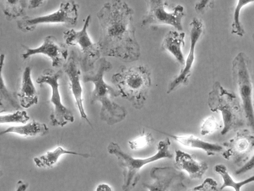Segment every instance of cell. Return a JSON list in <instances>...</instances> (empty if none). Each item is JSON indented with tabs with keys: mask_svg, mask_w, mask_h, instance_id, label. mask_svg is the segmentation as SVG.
<instances>
[{
	"mask_svg": "<svg viewBox=\"0 0 254 191\" xmlns=\"http://www.w3.org/2000/svg\"><path fill=\"white\" fill-rule=\"evenodd\" d=\"M133 13L123 0H111L97 12L100 34L97 43L102 55L126 63L139 59L141 51L135 37Z\"/></svg>",
	"mask_w": 254,
	"mask_h": 191,
	"instance_id": "cell-1",
	"label": "cell"
},
{
	"mask_svg": "<svg viewBox=\"0 0 254 191\" xmlns=\"http://www.w3.org/2000/svg\"><path fill=\"white\" fill-rule=\"evenodd\" d=\"M95 72L85 73L82 77L84 83L91 82L94 88L91 93V103L98 101L101 103L100 119L109 125H113L124 120L127 115L126 108L120 105L113 99L120 96L119 92L107 84L105 74L112 69V64L105 57L100 58L97 62Z\"/></svg>",
	"mask_w": 254,
	"mask_h": 191,
	"instance_id": "cell-2",
	"label": "cell"
},
{
	"mask_svg": "<svg viewBox=\"0 0 254 191\" xmlns=\"http://www.w3.org/2000/svg\"><path fill=\"white\" fill-rule=\"evenodd\" d=\"M111 81L120 96L134 108L140 109L144 106L151 85V73L147 67L122 65L119 71L113 75Z\"/></svg>",
	"mask_w": 254,
	"mask_h": 191,
	"instance_id": "cell-3",
	"label": "cell"
},
{
	"mask_svg": "<svg viewBox=\"0 0 254 191\" xmlns=\"http://www.w3.org/2000/svg\"><path fill=\"white\" fill-rule=\"evenodd\" d=\"M171 144L169 138H166L158 143L154 154L146 158H135L124 151L118 143L110 142L107 150L116 157L118 165L123 170L122 190H129L136 185L140 178V171L143 166L163 159L172 158L173 155L170 150Z\"/></svg>",
	"mask_w": 254,
	"mask_h": 191,
	"instance_id": "cell-4",
	"label": "cell"
},
{
	"mask_svg": "<svg viewBox=\"0 0 254 191\" xmlns=\"http://www.w3.org/2000/svg\"><path fill=\"white\" fill-rule=\"evenodd\" d=\"M207 103L212 112H219L222 115V135L244 125L245 117L240 98L223 87L219 82L214 83L208 94Z\"/></svg>",
	"mask_w": 254,
	"mask_h": 191,
	"instance_id": "cell-5",
	"label": "cell"
},
{
	"mask_svg": "<svg viewBox=\"0 0 254 191\" xmlns=\"http://www.w3.org/2000/svg\"><path fill=\"white\" fill-rule=\"evenodd\" d=\"M251 68V60L243 52L238 53L232 61L233 79L237 86L247 124L254 132V84Z\"/></svg>",
	"mask_w": 254,
	"mask_h": 191,
	"instance_id": "cell-6",
	"label": "cell"
},
{
	"mask_svg": "<svg viewBox=\"0 0 254 191\" xmlns=\"http://www.w3.org/2000/svg\"><path fill=\"white\" fill-rule=\"evenodd\" d=\"M91 18L90 15L86 17L80 30L71 28L63 33V38L67 45L79 47L78 61L81 70L85 73L93 72L95 64L102 55L98 43L92 41L87 32Z\"/></svg>",
	"mask_w": 254,
	"mask_h": 191,
	"instance_id": "cell-7",
	"label": "cell"
},
{
	"mask_svg": "<svg viewBox=\"0 0 254 191\" xmlns=\"http://www.w3.org/2000/svg\"><path fill=\"white\" fill-rule=\"evenodd\" d=\"M79 7L74 0H65L61 3L56 11L51 13L37 16H23L17 21V26L23 32L32 31L41 24H60L73 27L77 22Z\"/></svg>",
	"mask_w": 254,
	"mask_h": 191,
	"instance_id": "cell-8",
	"label": "cell"
},
{
	"mask_svg": "<svg viewBox=\"0 0 254 191\" xmlns=\"http://www.w3.org/2000/svg\"><path fill=\"white\" fill-rule=\"evenodd\" d=\"M63 74L62 70L55 71L52 69H46L36 80L37 84H47L51 87L50 101L53 109L49 117L50 123L53 126L61 127L74 121L73 113L64 105L61 100L59 81Z\"/></svg>",
	"mask_w": 254,
	"mask_h": 191,
	"instance_id": "cell-9",
	"label": "cell"
},
{
	"mask_svg": "<svg viewBox=\"0 0 254 191\" xmlns=\"http://www.w3.org/2000/svg\"><path fill=\"white\" fill-rule=\"evenodd\" d=\"M147 11L141 20V26L167 25L175 30H183L182 20L185 16L184 7L178 4L169 11L167 9L169 0H144Z\"/></svg>",
	"mask_w": 254,
	"mask_h": 191,
	"instance_id": "cell-10",
	"label": "cell"
},
{
	"mask_svg": "<svg viewBox=\"0 0 254 191\" xmlns=\"http://www.w3.org/2000/svg\"><path fill=\"white\" fill-rule=\"evenodd\" d=\"M222 146L223 157L241 167L249 160L254 150V132L248 128L240 129L232 138L224 142Z\"/></svg>",
	"mask_w": 254,
	"mask_h": 191,
	"instance_id": "cell-11",
	"label": "cell"
},
{
	"mask_svg": "<svg viewBox=\"0 0 254 191\" xmlns=\"http://www.w3.org/2000/svg\"><path fill=\"white\" fill-rule=\"evenodd\" d=\"M190 47L185 59V64L179 73L169 83L167 91L170 94L178 87L188 83L191 74L192 66L195 59V50L200 38L204 33V26L201 19L194 17L189 25Z\"/></svg>",
	"mask_w": 254,
	"mask_h": 191,
	"instance_id": "cell-12",
	"label": "cell"
},
{
	"mask_svg": "<svg viewBox=\"0 0 254 191\" xmlns=\"http://www.w3.org/2000/svg\"><path fill=\"white\" fill-rule=\"evenodd\" d=\"M181 170L176 167H154L150 172L153 182L143 184V187L149 191H180L187 190L184 183L185 176Z\"/></svg>",
	"mask_w": 254,
	"mask_h": 191,
	"instance_id": "cell-13",
	"label": "cell"
},
{
	"mask_svg": "<svg viewBox=\"0 0 254 191\" xmlns=\"http://www.w3.org/2000/svg\"><path fill=\"white\" fill-rule=\"evenodd\" d=\"M65 44L59 41L55 36L48 35L38 47L31 48L22 45L25 51L21 56L23 59L26 60L33 55L42 54L51 59L52 67L59 68L64 66L69 55Z\"/></svg>",
	"mask_w": 254,
	"mask_h": 191,
	"instance_id": "cell-14",
	"label": "cell"
},
{
	"mask_svg": "<svg viewBox=\"0 0 254 191\" xmlns=\"http://www.w3.org/2000/svg\"><path fill=\"white\" fill-rule=\"evenodd\" d=\"M63 67L64 72L68 79L69 88L80 117L85 119L92 127L83 106V89L81 84V69L77 55L74 51L70 52L68 58Z\"/></svg>",
	"mask_w": 254,
	"mask_h": 191,
	"instance_id": "cell-15",
	"label": "cell"
},
{
	"mask_svg": "<svg viewBox=\"0 0 254 191\" xmlns=\"http://www.w3.org/2000/svg\"><path fill=\"white\" fill-rule=\"evenodd\" d=\"M175 166L187 172L192 180H200L208 169L207 163L195 159L191 155L179 149L175 150Z\"/></svg>",
	"mask_w": 254,
	"mask_h": 191,
	"instance_id": "cell-16",
	"label": "cell"
},
{
	"mask_svg": "<svg viewBox=\"0 0 254 191\" xmlns=\"http://www.w3.org/2000/svg\"><path fill=\"white\" fill-rule=\"evenodd\" d=\"M161 133L168 135L183 146L195 149L201 150L208 156H213L223 151L222 145L211 143L193 135H176L155 129Z\"/></svg>",
	"mask_w": 254,
	"mask_h": 191,
	"instance_id": "cell-17",
	"label": "cell"
},
{
	"mask_svg": "<svg viewBox=\"0 0 254 191\" xmlns=\"http://www.w3.org/2000/svg\"><path fill=\"white\" fill-rule=\"evenodd\" d=\"M17 96L21 107L29 108L38 103V93L32 81L31 68L29 66L26 67L23 70Z\"/></svg>",
	"mask_w": 254,
	"mask_h": 191,
	"instance_id": "cell-18",
	"label": "cell"
},
{
	"mask_svg": "<svg viewBox=\"0 0 254 191\" xmlns=\"http://www.w3.org/2000/svg\"><path fill=\"white\" fill-rule=\"evenodd\" d=\"M185 33L177 30H170L166 34L161 44V49L170 53L177 62L184 66L185 58L182 51L185 46Z\"/></svg>",
	"mask_w": 254,
	"mask_h": 191,
	"instance_id": "cell-19",
	"label": "cell"
},
{
	"mask_svg": "<svg viewBox=\"0 0 254 191\" xmlns=\"http://www.w3.org/2000/svg\"><path fill=\"white\" fill-rule=\"evenodd\" d=\"M49 132V129L45 123L33 120L23 125L10 126L0 131V135L14 133L23 137H33L45 135Z\"/></svg>",
	"mask_w": 254,
	"mask_h": 191,
	"instance_id": "cell-20",
	"label": "cell"
},
{
	"mask_svg": "<svg viewBox=\"0 0 254 191\" xmlns=\"http://www.w3.org/2000/svg\"><path fill=\"white\" fill-rule=\"evenodd\" d=\"M64 155H71L88 158L91 155L87 153H83L66 149L62 146H58L56 149L47 151L44 154L35 157L33 161L35 165L39 168H50L54 165L59 159Z\"/></svg>",
	"mask_w": 254,
	"mask_h": 191,
	"instance_id": "cell-21",
	"label": "cell"
},
{
	"mask_svg": "<svg viewBox=\"0 0 254 191\" xmlns=\"http://www.w3.org/2000/svg\"><path fill=\"white\" fill-rule=\"evenodd\" d=\"M214 171L219 174L223 181L220 190H222L225 188L230 187L236 191L241 190V188L247 184L254 182V175L243 181L236 182L230 175L227 167L223 164H218L214 167Z\"/></svg>",
	"mask_w": 254,
	"mask_h": 191,
	"instance_id": "cell-22",
	"label": "cell"
},
{
	"mask_svg": "<svg viewBox=\"0 0 254 191\" xmlns=\"http://www.w3.org/2000/svg\"><path fill=\"white\" fill-rule=\"evenodd\" d=\"M1 6L7 20L24 16L27 4V0H0Z\"/></svg>",
	"mask_w": 254,
	"mask_h": 191,
	"instance_id": "cell-23",
	"label": "cell"
},
{
	"mask_svg": "<svg viewBox=\"0 0 254 191\" xmlns=\"http://www.w3.org/2000/svg\"><path fill=\"white\" fill-rule=\"evenodd\" d=\"M5 55L1 54L0 56V106L4 103L13 109L18 110L21 107L20 105L17 96L9 91L6 88L2 77V68L4 65Z\"/></svg>",
	"mask_w": 254,
	"mask_h": 191,
	"instance_id": "cell-24",
	"label": "cell"
},
{
	"mask_svg": "<svg viewBox=\"0 0 254 191\" xmlns=\"http://www.w3.org/2000/svg\"><path fill=\"white\" fill-rule=\"evenodd\" d=\"M254 0H238L234 9L232 22L231 24L232 34L242 37L245 34V29L240 21V12L242 8L249 3L254 2Z\"/></svg>",
	"mask_w": 254,
	"mask_h": 191,
	"instance_id": "cell-25",
	"label": "cell"
},
{
	"mask_svg": "<svg viewBox=\"0 0 254 191\" xmlns=\"http://www.w3.org/2000/svg\"><path fill=\"white\" fill-rule=\"evenodd\" d=\"M154 141V138L150 132H143L135 138L128 141L129 148L132 150H139L149 146Z\"/></svg>",
	"mask_w": 254,
	"mask_h": 191,
	"instance_id": "cell-26",
	"label": "cell"
},
{
	"mask_svg": "<svg viewBox=\"0 0 254 191\" xmlns=\"http://www.w3.org/2000/svg\"><path fill=\"white\" fill-rule=\"evenodd\" d=\"M30 119L27 113L25 110H17L12 113L1 114L0 116V124L27 123Z\"/></svg>",
	"mask_w": 254,
	"mask_h": 191,
	"instance_id": "cell-27",
	"label": "cell"
},
{
	"mask_svg": "<svg viewBox=\"0 0 254 191\" xmlns=\"http://www.w3.org/2000/svg\"><path fill=\"white\" fill-rule=\"evenodd\" d=\"M219 128V123L216 118L212 115L209 116L201 123L200 133L202 136L208 135L216 131Z\"/></svg>",
	"mask_w": 254,
	"mask_h": 191,
	"instance_id": "cell-28",
	"label": "cell"
},
{
	"mask_svg": "<svg viewBox=\"0 0 254 191\" xmlns=\"http://www.w3.org/2000/svg\"><path fill=\"white\" fill-rule=\"evenodd\" d=\"M191 191H218L217 182L211 178H206L203 183L191 189Z\"/></svg>",
	"mask_w": 254,
	"mask_h": 191,
	"instance_id": "cell-29",
	"label": "cell"
},
{
	"mask_svg": "<svg viewBox=\"0 0 254 191\" xmlns=\"http://www.w3.org/2000/svg\"><path fill=\"white\" fill-rule=\"evenodd\" d=\"M215 0H199L195 4L194 9L198 14H203L209 8H213Z\"/></svg>",
	"mask_w": 254,
	"mask_h": 191,
	"instance_id": "cell-30",
	"label": "cell"
},
{
	"mask_svg": "<svg viewBox=\"0 0 254 191\" xmlns=\"http://www.w3.org/2000/svg\"><path fill=\"white\" fill-rule=\"evenodd\" d=\"M254 169V154L242 166L236 170V175H239Z\"/></svg>",
	"mask_w": 254,
	"mask_h": 191,
	"instance_id": "cell-31",
	"label": "cell"
},
{
	"mask_svg": "<svg viewBox=\"0 0 254 191\" xmlns=\"http://www.w3.org/2000/svg\"><path fill=\"white\" fill-rule=\"evenodd\" d=\"M45 0H29L28 7L30 9L39 7Z\"/></svg>",
	"mask_w": 254,
	"mask_h": 191,
	"instance_id": "cell-32",
	"label": "cell"
},
{
	"mask_svg": "<svg viewBox=\"0 0 254 191\" xmlns=\"http://www.w3.org/2000/svg\"><path fill=\"white\" fill-rule=\"evenodd\" d=\"M96 190L97 191H111L112 189L108 184L102 183L98 185Z\"/></svg>",
	"mask_w": 254,
	"mask_h": 191,
	"instance_id": "cell-33",
	"label": "cell"
},
{
	"mask_svg": "<svg viewBox=\"0 0 254 191\" xmlns=\"http://www.w3.org/2000/svg\"><path fill=\"white\" fill-rule=\"evenodd\" d=\"M28 187V184L27 183H23L21 181H19L17 183V191H24L26 190V189Z\"/></svg>",
	"mask_w": 254,
	"mask_h": 191,
	"instance_id": "cell-34",
	"label": "cell"
},
{
	"mask_svg": "<svg viewBox=\"0 0 254 191\" xmlns=\"http://www.w3.org/2000/svg\"><path fill=\"white\" fill-rule=\"evenodd\" d=\"M252 39H253V41H254V33L253 34V35H252Z\"/></svg>",
	"mask_w": 254,
	"mask_h": 191,
	"instance_id": "cell-35",
	"label": "cell"
},
{
	"mask_svg": "<svg viewBox=\"0 0 254 191\" xmlns=\"http://www.w3.org/2000/svg\"><path fill=\"white\" fill-rule=\"evenodd\" d=\"M253 106H254V103H253Z\"/></svg>",
	"mask_w": 254,
	"mask_h": 191,
	"instance_id": "cell-36",
	"label": "cell"
}]
</instances>
